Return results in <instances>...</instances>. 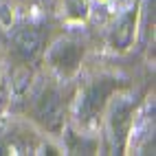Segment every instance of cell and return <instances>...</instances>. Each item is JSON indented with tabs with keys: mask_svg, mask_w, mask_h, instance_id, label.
<instances>
[{
	"mask_svg": "<svg viewBox=\"0 0 156 156\" xmlns=\"http://www.w3.org/2000/svg\"><path fill=\"white\" fill-rule=\"evenodd\" d=\"M68 95L55 84L42 86L33 99H31V117L35 123H40L44 130L57 134L64 128L66 110H68Z\"/></svg>",
	"mask_w": 156,
	"mask_h": 156,
	"instance_id": "7a4b0ae2",
	"label": "cell"
},
{
	"mask_svg": "<svg viewBox=\"0 0 156 156\" xmlns=\"http://www.w3.org/2000/svg\"><path fill=\"white\" fill-rule=\"evenodd\" d=\"M136 24H139V9L132 7L128 11H123L117 20L112 22L110 31H108V42L112 46V51H128L134 44L136 37Z\"/></svg>",
	"mask_w": 156,
	"mask_h": 156,
	"instance_id": "8992f818",
	"label": "cell"
},
{
	"mask_svg": "<svg viewBox=\"0 0 156 156\" xmlns=\"http://www.w3.org/2000/svg\"><path fill=\"white\" fill-rule=\"evenodd\" d=\"M128 84L121 81L117 77H110V75H101L97 79H90L88 84L84 86L79 95V101H77V112H75V119L79 126H95L99 121V117L103 114L106 106L110 103V99L121 92Z\"/></svg>",
	"mask_w": 156,
	"mask_h": 156,
	"instance_id": "6da1fadb",
	"label": "cell"
},
{
	"mask_svg": "<svg viewBox=\"0 0 156 156\" xmlns=\"http://www.w3.org/2000/svg\"><path fill=\"white\" fill-rule=\"evenodd\" d=\"M7 2H9V0H0V13H2L5 9H7Z\"/></svg>",
	"mask_w": 156,
	"mask_h": 156,
	"instance_id": "9c48e42d",
	"label": "cell"
},
{
	"mask_svg": "<svg viewBox=\"0 0 156 156\" xmlns=\"http://www.w3.org/2000/svg\"><path fill=\"white\" fill-rule=\"evenodd\" d=\"M5 103H7V88H5V81L0 79V110L5 108Z\"/></svg>",
	"mask_w": 156,
	"mask_h": 156,
	"instance_id": "ba28073f",
	"label": "cell"
},
{
	"mask_svg": "<svg viewBox=\"0 0 156 156\" xmlns=\"http://www.w3.org/2000/svg\"><path fill=\"white\" fill-rule=\"evenodd\" d=\"M66 11L70 18L84 20L88 16V0H66Z\"/></svg>",
	"mask_w": 156,
	"mask_h": 156,
	"instance_id": "52a82bcc",
	"label": "cell"
},
{
	"mask_svg": "<svg viewBox=\"0 0 156 156\" xmlns=\"http://www.w3.org/2000/svg\"><path fill=\"white\" fill-rule=\"evenodd\" d=\"M119 97L110 99L108 103V139L112 143L114 154H121L126 147L130 126H132V117H134V106L136 101L132 97H123L121 92H117Z\"/></svg>",
	"mask_w": 156,
	"mask_h": 156,
	"instance_id": "3957f363",
	"label": "cell"
},
{
	"mask_svg": "<svg viewBox=\"0 0 156 156\" xmlns=\"http://www.w3.org/2000/svg\"><path fill=\"white\" fill-rule=\"evenodd\" d=\"M84 42H79L75 37H59L57 42H53L48 46L46 53V62L59 77H70L75 75L81 59H84Z\"/></svg>",
	"mask_w": 156,
	"mask_h": 156,
	"instance_id": "5b68a950",
	"label": "cell"
},
{
	"mask_svg": "<svg viewBox=\"0 0 156 156\" xmlns=\"http://www.w3.org/2000/svg\"><path fill=\"white\" fill-rule=\"evenodd\" d=\"M46 42H48V31L42 24H24L18 27L11 33V53L24 62V64H31L35 62L40 55L46 51Z\"/></svg>",
	"mask_w": 156,
	"mask_h": 156,
	"instance_id": "277c9868",
	"label": "cell"
}]
</instances>
